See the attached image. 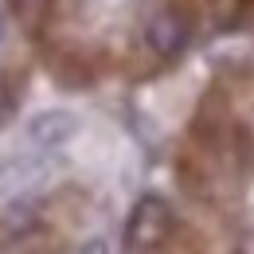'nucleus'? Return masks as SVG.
<instances>
[{
	"mask_svg": "<svg viewBox=\"0 0 254 254\" xmlns=\"http://www.w3.org/2000/svg\"><path fill=\"white\" fill-rule=\"evenodd\" d=\"M172 223H176V215H172L168 199L157 191H145L126 219V247L129 251H153L172 235Z\"/></svg>",
	"mask_w": 254,
	"mask_h": 254,
	"instance_id": "nucleus-1",
	"label": "nucleus"
},
{
	"mask_svg": "<svg viewBox=\"0 0 254 254\" xmlns=\"http://www.w3.org/2000/svg\"><path fill=\"white\" fill-rule=\"evenodd\" d=\"M145 43L160 59H180L191 43V20L184 12H176V8H160L145 24Z\"/></svg>",
	"mask_w": 254,
	"mask_h": 254,
	"instance_id": "nucleus-2",
	"label": "nucleus"
},
{
	"mask_svg": "<svg viewBox=\"0 0 254 254\" xmlns=\"http://www.w3.org/2000/svg\"><path fill=\"white\" fill-rule=\"evenodd\" d=\"M78 129H82V118L74 110L51 106V110H39L35 118H28V141L35 149H63L78 137Z\"/></svg>",
	"mask_w": 254,
	"mask_h": 254,
	"instance_id": "nucleus-3",
	"label": "nucleus"
},
{
	"mask_svg": "<svg viewBox=\"0 0 254 254\" xmlns=\"http://www.w3.org/2000/svg\"><path fill=\"white\" fill-rule=\"evenodd\" d=\"M39 176V164L28 157H8L0 160V188L4 184H28V180H35Z\"/></svg>",
	"mask_w": 254,
	"mask_h": 254,
	"instance_id": "nucleus-4",
	"label": "nucleus"
},
{
	"mask_svg": "<svg viewBox=\"0 0 254 254\" xmlns=\"http://www.w3.org/2000/svg\"><path fill=\"white\" fill-rule=\"evenodd\" d=\"M35 223H39V215H35L32 203H12V207H8V215H4V227H8L12 235H28Z\"/></svg>",
	"mask_w": 254,
	"mask_h": 254,
	"instance_id": "nucleus-5",
	"label": "nucleus"
},
{
	"mask_svg": "<svg viewBox=\"0 0 254 254\" xmlns=\"http://www.w3.org/2000/svg\"><path fill=\"white\" fill-rule=\"evenodd\" d=\"M12 114H16V82L0 70V126H4Z\"/></svg>",
	"mask_w": 254,
	"mask_h": 254,
	"instance_id": "nucleus-6",
	"label": "nucleus"
},
{
	"mask_svg": "<svg viewBox=\"0 0 254 254\" xmlns=\"http://www.w3.org/2000/svg\"><path fill=\"white\" fill-rule=\"evenodd\" d=\"M74 254H110V243H106L102 235H94V239H86V243H82Z\"/></svg>",
	"mask_w": 254,
	"mask_h": 254,
	"instance_id": "nucleus-7",
	"label": "nucleus"
},
{
	"mask_svg": "<svg viewBox=\"0 0 254 254\" xmlns=\"http://www.w3.org/2000/svg\"><path fill=\"white\" fill-rule=\"evenodd\" d=\"M4 32H8V28H4V12H0V39H4Z\"/></svg>",
	"mask_w": 254,
	"mask_h": 254,
	"instance_id": "nucleus-8",
	"label": "nucleus"
},
{
	"mask_svg": "<svg viewBox=\"0 0 254 254\" xmlns=\"http://www.w3.org/2000/svg\"><path fill=\"white\" fill-rule=\"evenodd\" d=\"M16 4H20V8H24V4H32V0H16Z\"/></svg>",
	"mask_w": 254,
	"mask_h": 254,
	"instance_id": "nucleus-9",
	"label": "nucleus"
},
{
	"mask_svg": "<svg viewBox=\"0 0 254 254\" xmlns=\"http://www.w3.org/2000/svg\"><path fill=\"white\" fill-rule=\"evenodd\" d=\"M235 254H254V251H235Z\"/></svg>",
	"mask_w": 254,
	"mask_h": 254,
	"instance_id": "nucleus-10",
	"label": "nucleus"
}]
</instances>
